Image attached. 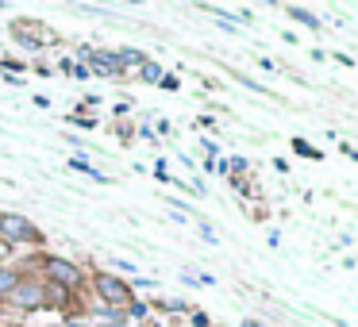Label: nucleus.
Here are the masks:
<instances>
[{"label": "nucleus", "mask_w": 358, "mask_h": 327, "mask_svg": "<svg viewBox=\"0 0 358 327\" xmlns=\"http://www.w3.org/2000/svg\"><path fill=\"white\" fill-rule=\"evenodd\" d=\"M0 235H4V239H12V242H31V239H39L35 224H31V219H24V216H4V219H0Z\"/></svg>", "instance_id": "f257e3e1"}, {"label": "nucleus", "mask_w": 358, "mask_h": 327, "mask_svg": "<svg viewBox=\"0 0 358 327\" xmlns=\"http://www.w3.org/2000/svg\"><path fill=\"white\" fill-rule=\"evenodd\" d=\"M96 289H101L104 304H127V300H131V289H127L124 281L108 277V273H101V277H96Z\"/></svg>", "instance_id": "f03ea898"}, {"label": "nucleus", "mask_w": 358, "mask_h": 327, "mask_svg": "<svg viewBox=\"0 0 358 327\" xmlns=\"http://www.w3.org/2000/svg\"><path fill=\"white\" fill-rule=\"evenodd\" d=\"M47 273H50V277H55L62 289L78 285V277H81V273H78V266H70L66 258H50V262H47Z\"/></svg>", "instance_id": "7ed1b4c3"}, {"label": "nucleus", "mask_w": 358, "mask_h": 327, "mask_svg": "<svg viewBox=\"0 0 358 327\" xmlns=\"http://www.w3.org/2000/svg\"><path fill=\"white\" fill-rule=\"evenodd\" d=\"M12 293H16L12 300L24 304V308H35V304L43 300V289H39V285H24V289H12Z\"/></svg>", "instance_id": "20e7f679"}, {"label": "nucleus", "mask_w": 358, "mask_h": 327, "mask_svg": "<svg viewBox=\"0 0 358 327\" xmlns=\"http://www.w3.org/2000/svg\"><path fill=\"white\" fill-rule=\"evenodd\" d=\"M12 289H16V273H12V270H0V296H8Z\"/></svg>", "instance_id": "39448f33"}, {"label": "nucleus", "mask_w": 358, "mask_h": 327, "mask_svg": "<svg viewBox=\"0 0 358 327\" xmlns=\"http://www.w3.org/2000/svg\"><path fill=\"white\" fill-rule=\"evenodd\" d=\"M289 16H293V20H301V24H308V27H320V20L312 16V12H301V8H289Z\"/></svg>", "instance_id": "423d86ee"}, {"label": "nucleus", "mask_w": 358, "mask_h": 327, "mask_svg": "<svg viewBox=\"0 0 358 327\" xmlns=\"http://www.w3.org/2000/svg\"><path fill=\"white\" fill-rule=\"evenodd\" d=\"M93 66H101V70H112V73L120 70V62H116V58H108V54H93Z\"/></svg>", "instance_id": "0eeeda50"}, {"label": "nucleus", "mask_w": 358, "mask_h": 327, "mask_svg": "<svg viewBox=\"0 0 358 327\" xmlns=\"http://www.w3.org/2000/svg\"><path fill=\"white\" fill-rule=\"evenodd\" d=\"M120 66H143V54L139 50H124V54H120Z\"/></svg>", "instance_id": "6e6552de"}, {"label": "nucleus", "mask_w": 358, "mask_h": 327, "mask_svg": "<svg viewBox=\"0 0 358 327\" xmlns=\"http://www.w3.org/2000/svg\"><path fill=\"white\" fill-rule=\"evenodd\" d=\"M143 78H147V81H162V70H158L155 62H143Z\"/></svg>", "instance_id": "1a4fd4ad"}, {"label": "nucleus", "mask_w": 358, "mask_h": 327, "mask_svg": "<svg viewBox=\"0 0 358 327\" xmlns=\"http://www.w3.org/2000/svg\"><path fill=\"white\" fill-rule=\"evenodd\" d=\"M70 166H73V170H81V173H89V177H96V181H101V173H96V170H93V166H89V162H81V158H73Z\"/></svg>", "instance_id": "9d476101"}]
</instances>
